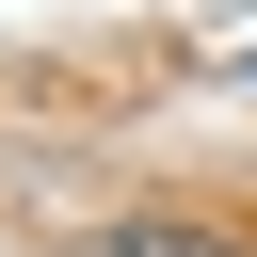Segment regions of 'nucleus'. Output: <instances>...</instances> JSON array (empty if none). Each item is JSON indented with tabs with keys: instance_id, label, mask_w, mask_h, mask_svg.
<instances>
[{
	"instance_id": "nucleus-1",
	"label": "nucleus",
	"mask_w": 257,
	"mask_h": 257,
	"mask_svg": "<svg viewBox=\"0 0 257 257\" xmlns=\"http://www.w3.org/2000/svg\"><path fill=\"white\" fill-rule=\"evenodd\" d=\"M112 257H241V241H209V225H128Z\"/></svg>"
}]
</instances>
